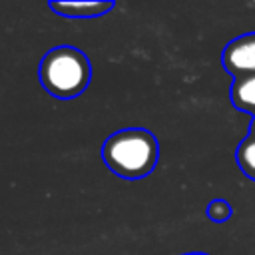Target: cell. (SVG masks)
I'll return each instance as SVG.
<instances>
[{"instance_id":"5","label":"cell","mask_w":255,"mask_h":255,"mask_svg":"<svg viewBox=\"0 0 255 255\" xmlns=\"http://www.w3.org/2000/svg\"><path fill=\"white\" fill-rule=\"evenodd\" d=\"M231 100L245 112H255V76L237 78L231 88Z\"/></svg>"},{"instance_id":"1","label":"cell","mask_w":255,"mask_h":255,"mask_svg":"<svg viewBox=\"0 0 255 255\" xmlns=\"http://www.w3.org/2000/svg\"><path fill=\"white\" fill-rule=\"evenodd\" d=\"M157 139L141 128H129L110 135L102 147L106 165L124 179H139L157 163Z\"/></svg>"},{"instance_id":"2","label":"cell","mask_w":255,"mask_h":255,"mask_svg":"<svg viewBox=\"0 0 255 255\" xmlns=\"http://www.w3.org/2000/svg\"><path fill=\"white\" fill-rule=\"evenodd\" d=\"M92 78L90 60L72 46L52 48L40 62V82L54 98L70 100L80 96Z\"/></svg>"},{"instance_id":"3","label":"cell","mask_w":255,"mask_h":255,"mask_svg":"<svg viewBox=\"0 0 255 255\" xmlns=\"http://www.w3.org/2000/svg\"><path fill=\"white\" fill-rule=\"evenodd\" d=\"M223 66L237 78L255 76V34L235 38L223 50Z\"/></svg>"},{"instance_id":"7","label":"cell","mask_w":255,"mask_h":255,"mask_svg":"<svg viewBox=\"0 0 255 255\" xmlns=\"http://www.w3.org/2000/svg\"><path fill=\"white\" fill-rule=\"evenodd\" d=\"M209 215H211L213 219L221 221L223 217L229 215V207H227V203H223V201H215V203H211V207H209Z\"/></svg>"},{"instance_id":"4","label":"cell","mask_w":255,"mask_h":255,"mask_svg":"<svg viewBox=\"0 0 255 255\" xmlns=\"http://www.w3.org/2000/svg\"><path fill=\"white\" fill-rule=\"evenodd\" d=\"M50 8L68 18H98L114 8V2H52Z\"/></svg>"},{"instance_id":"9","label":"cell","mask_w":255,"mask_h":255,"mask_svg":"<svg viewBox=\"0 0 255 255\" xmlns=\"http://www.w3.org/2000/svg\"><path fill=\"white\" fill-rule=\"evenodd\" d=\"M185 255H205V253H185Z\"/></svg>"},{"instance_id":"8","label":"cell","mask_w":255,"mask_h":255,"mask_svg":"<svg viewBox=\"0 0 255 255\" xmlns=\"http://www.w3.org/2000/svg\"><path fill=\"white\" fill-rule=\"evenodd\" d=\"M251 135L255 137V122H253V126H251Z\"/></svg>"},{"instance_id":"6","label":"cell","mask_w":255,"mask_h":255,"mask_svg":"<svg viewBox=\"0 0 255 255\" xmlns=\"http://www.w3.org/2000/svg\"><path fill=\"white\" fill-rule=\"evenodd\" d=\"M237 163L249 175L255 177V137H247L237 149Z\"/></svg>"}]
</instances>
